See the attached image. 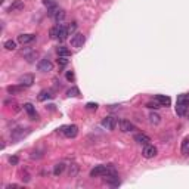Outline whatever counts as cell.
<instances>
[{
	"label": "cell",
	"mask_w": 189,
	"mask_h": 189,
	"mask_svg": "<svg viewBox=\"0 0 189 189\" xmlns=\"http://www.w3.org/2000/svg\"><path fill=\"white\" fill-rule=\"evenodd\" d=\"M115 171L111 166H96L94 169L90 170V177H101V176H107L109 173Z\"/></svg>",
	"instance_id": "cell-1"
},
{
	"label": "cell",
	"mask_w": 189,
	"mask_h": 189,
	"mask_svg": "<svg viewBox=\"0 0 189 189\" xmlns=\"http://www.w3.org/2000/svg\"><path fill=\"white\" fill-rule=\"evenodd\" d=\"M103 182L109 185V186H112V188H117L118 185H120V179H118V174L112 171V173H109V174L103 176Z\"/></svg>",
	"instance_id": "cell-2"
},
{
	"label": "cell",
	"mask_w": 189,
	"mask_h": 189,
	"mask_svg": "<svg viewBox=\"0 0 189 189\" xmlns=\"http://www.w3.org/2000/svg\"><path fill=\"white\" fill-rule=\"evenodd\" d=\"M84 41H86V36L81 33H75L73 37H71V46L75 47V49H78L84 44Z\"/></svg>",
	"instance_id": "cell-3"
},
{
	"label": "cell",
	"mask_w": 189,
	"mask_h": 189,
	"mask_svg": "<svg viewBox=\"0 0 189 189\" xmlns=\"http://www.w3.org/2000/svg\"><path fill=\"white\" fill-rule=\"evenodd\" d=\"M61 132L67 136V137L71 139V137H75V136H77V133H78V127L74 126V124H71V126H64V127H61Z\"/></svg>",
	"instance_id": "cell-4"
},
{
	"label": "cell",
	"mask_w": 189,
	"mask_h": 189,
	"mask_svg": "<svg viewBox=\"0 0 189 189\" xmlns=\"http://www.w3.org/2000/svg\"><path fill=\"white\" fill-rule=\"evenodd\" d=\"M117 124H118V121H117V118L115 117H105L103 120H102V127H105L107 130H114L115 127H117Z\"/></svg>",
	"instance_id": "cell-5"
},
{
	"label": "cell",
	"mask_w": 189,
	"mask_h": 189,
	"mask_svg": "<svg viewBox=\"0 0 189 189\" xmlns=\"http://www.w3.org/2000/svg\"><path fill=\"white\" fill-rule=\"evenodd\" d=\"M142 155L145 157V158H154V157L157 155V148L154 146V145H151V143H148V145H145L143 146V149H142Z\"/></svg>",
	"instance_id": "cell-6"
},
{
	"label": "cell",
	"mask_w": 189,
	"mask_h": 189,
	"mask_svg": "<svg viewBox=\"0 0 189 189\" xmlns=\"http://www.w3.org/2000/svg\"><path fill=\"white\" fill-rule=\"evenodd\" d=\"M52 68H53V64L49 61V59H41L37 64V69L41 71V73H49V71H52Z\"/></svg>",
	"instance_id": "cell-7"
},
{
	"label": "cell",
	"mask_w": 189,
	"mask_h": 189,
	"mask_svg": "<svg viewBox=\"0 0 189 189\" xmlns=\"http://www.w3.org/2000/svg\"><path fill=\"white\" fill-rule=\"evenodd\" d=\"M133 141L136 142V143H139V145H148L149 142H151V137H149L148 135H145V133H136L135 136H133Z\"/></svg>",
	"instance_id": "cell-8"
},
{
	"label": "cell",
	"mask_w": 189,
	"mask_h": 189,
	"mask_svg": "<svg viewBox=\"0 0 189 189\" xmlns=\"http://www.w3.org/2000/svg\"><path fill=\"white\" fill-rule=\"evenodd\" d=\"M118 127H120L121 132L127 133V132H133V130H135V124L130 123L128 120H120V121H118Z\"/></svg>",
	"instance_id": "cell-9"
},
{
	"label": "cell",
	"mask_w": 189,
	"mask_h": 189,
	"mask_svg": "<svg viewBox=\"0 0 189 189\" xmlns=\"http://www.w3.org/2000/svg\"><path fill=\"white\" fill-rule=\"evenodd\" d=\"M34 83V75L33 74H24L19 77V84H22L24 87H30Z\"/></svg>",
	"instance_id": "cell-10"
},
{
	"label": "cell",
	"mask_w": 189,
	"mask_h": 189,
	"mask_svg": "<svg viewBox=\"0 0 189 189\" xmlns=\"http://www.w3.org/2000/svg\"><path fill=\"white\" fill-rule=\"evenodd\" d=\"M24 109H25V112L28 114V117L31 120H39V115L36 112V108H34L33 103H24Z\"/></svg>",
	"instance_id": "cell-11"
},
{
	"label": "cell",
	"mask_w": 189,
	"mask_h": 189,
	"mask_svg": "<svg viewBox=\"0 0 189 189\" xmlns=\"http://www.w3.org/2000/svg\"><path fill=\"white\" fill-rule=\"evenodd\" d=\"M22 9H24V2H22V0H15L14 3L7 7V12H9V14L14 12L15 14V12H21Z\"/></svg>",
	"instance_id": "cell-12"
},
{
	"label": "cell",
	"mask_w": 189,
	"mask_h": 189,
	"mask_svg": "<svg viewBox=\"0 0 189 189\" xmlns=\"http://www.w3.org/2000/svg\"><path fill=\"white\" fill-rule=\"evenodd\" d=\"M34 40H36V36L34 34H21V36H18V41H19L21 44H30Z\"/></svg>",
	"instance_id": "cell-13"
},
{
	"label": "cell",
	"mask_w": 189,
	"mask_h": 189,
	"mask_svg": "<svg viewBox=\"0 0 189 189\" xmlns=\"http://www.w3.org/2000/svg\"><path fill=\"white\" fill-rule=\"evenodd\" d=\"M155 101L161 105V107H169L170 103H171V99H170V96H166V94H157L155 96Z\"/></svg>",
	"instance_id": "cell-14"
},
{
	"label": "cell",
	"mask_w": 189,
	"mask_h": 189,
	"mask_svg": "<svg viewBox=\"0 0 189 189\" xmlns=\"http://www.w3.org/2000/svg\"><path fill=\"white\" fill-rule=\"evenodd\" d=\"M6 90L9 94H18L24 90V86H22V84H18V86H7Z\"/></svg>",
	"instance_id": "cell-15"
},
{
	"label": "cell",
	"mask_w": 189,
	"mask_h": 189,
	"mask_svg": "<svg viewBox=\"0 0 189 189\" xmlns=\"http://www.w3.org/2000/svg\"><path fill=\"white\" fill-rule=\"evenodd\" d=\"M180 152L182 155H188L189 154V137H185L182 141V145H180Z\"/></svg>",
	"instance_id": "cell-16"
},
{
	"label": "cell",
	"mask_w": 189,
	"mask_h": 189,
	"mask_svg": "<svg viewBox=\"0 0 189 189\" xmlns=\"http://www.w3.org/2000/svg\"><path fill=\"white\" fill-rule=\"evenodd\" d=\"M188 108H189L188 105H183V103H176V112H177V115H180V117L186 115Z\"/></svg>",
	"instance_id": "cell-17"
},
{
	"label": "cell",
	"mask_w": 189,
	"mask_h": 189,
	"mask_svg": "<svg viewBox=\"0 0 189 189\" xmlns=\"http://www.w3.org/2000/svg\"><path fill=\"white\" fill-rule=\"evenodd\" d=\"M56 52H58V56H64V58H68V56H71V50H69L68 47L59 46Z\"/></svg>",
	"instance_id": "cell-18"
},
{
	"label": "cell",
	"mask_w": 189,
	"mask_h": 189,
	"mask_svg": "<svg viewBox=\"0 0 189 189\" xmlns=\"http://www.w3.org/2000/svg\"><path fill=\"white\" fill-rule=\"evenodd\" d=\"M64 170H65V164H64V162H58V164L53 167V174L55 176H61L62 173H64Z\"/></svg>",
	"instance_id": "cell-19"
},
{
	"label": "cell",
	"mask_w": 189,
	"mask_h": 189,
	"mask_svg": "<svg viewBox=\"0 0 189 189\" xmlns=\"http://www.w3.org/2000/svg\"><path fill=\"white\" fill-rule=\"evenodd\" d=\"M68 28H67V25H59V40H65L67 39V36H68Z\"/></svg>",
	"instance_id": "cell-20"
},
{
	"label": "cell",
	"mask_w": 189,
	"mask_h": 189,
	"mask_svg": "<svg viewBox=\"0 0 189 189\" xmlns=\"http://www.w3.org/2000/svg\"><path fill=\"white\" fill-rule=\"evenodd\" d=\"M149 121H151V124H160L161 123V117L157 114V112H151L149 114Z\"/></svg>",
	"instance_id": "cell-21"
},
{
	"label": "cell",
	"mask_w": 189,
	"mask_h": 189,
	"mask_svg": "<svg viewBox=\"0 0 189 189\" xmlns=\"http://www.w3.org/2000/svg\"><path fill=\"white\" fill-rule=\"evenodd\" d=\"M177 103H183V105H188L189 107V93L179 94L177 96Z\"/></svg>",
	"instance_id": "cell-22"
},
{
	"label": "cell",
	"mask_w": 189,
	"mask_h": 189,
	"mask_svg": "<svg viewBox=\"0 0 189 189\" xmlns=\"http://www.w3.org/2000/svg\"><path fill=\"white\" fill-rule=\"evenodd\" d=\"M3 47L6 49V50H15L16 49V43L14 40H6L3 43Z\"/></svg>",
	"instance_id": "cell-23"
},
{
	"label": "cell",
	"mask_w": 189,
	"mask_h": 189,
	"mask_svg": "<svg viewBox=\"0 0 189 189\" xmlns=\"http://www.w3.org/2000/svg\"><path fill=\"white\" fill-rule=\"evenodd\" d=\"M49 36H50V39H58V37H59V25H56V27L50 28V31H49Z\"/></svg>",
	"instance_id": "cell-24"
},
{
	"label": "cell",
	"mask_w": 189,
	"mask_h": 189,
	"mask_svg": "<svg viewBox=\"0 0 189 189\" xmlns=\"http://www.w3.org/2000/svg\"><path fill=\"white\" fill-rule=\"evenodd\" d=\"M53 94H50V92H47V90H41L40 94H39V101H46V99H49V98H52Z\"/></svg>",
	"instance_id": "cell-25"
},
{
	"label": "cell",
	"mask_w": 189,
	"mask_h": 189,
	"mask_svg": "<svg viewBox=\"0 0 189 189\" xmlns=\"http://www.w3.org/2000/svg\"><path fill=\"white\" fill-rule=\"evenodd\" d=\"M21 130H22V128H16V130L12 132V137H14V139H21V137H24V136H25V133H24V132H21Z\"/></svg>",
	"instance_id": "cell-26"
},
{
	"label": "cell",
	"mask_w": 189,
	"mask_h": 189,
	"mask_svg": "<svg viewBox=\"0 0 189 189\" xmlns=\"http://www.w3.org/2000/svg\"><path fill=\"white\" fill-rule=\"evenodd\" d=\"M67 94L69 96V98H75V96H78V94H80V90H78L77 87H71L67 92Z\"/></svg>",
	"instance_id": "cell-27"
},
{
	"label": "cell",
	"mask_w": 189,
	"mask_h": 189,
	"mask_svg": "<svg viewBox=\"0 0 189 189\" xmlns=\"http://www.w3.org/2000/svg\"><path fill=\"white\" fill-rule=\"evenodd\" d=\"M77 173H78V166L77 164H71L69 166V176L74 177V176H77Z\"/></svg>",
	"instance_id": "cell-28"
},
{
	"label": "cell",
	"mask_w": 189,
	"mask_h": 189,
	"mask_svg": "<svg viewBox=\"0 0 189 189\" xmlns=\"http://www.w3.org/2000/svg\"><path fill=\"white\" fill-rule=\"evenodd\" d=\"M64 18H65V10H62V9H59V12H58V14H56V15L53 16V19L56 21V22H59V21H62Z\"/></svg>",
	"instance_id": "cell-29"
},
{
	"label": "cell",
	"mask_w": 189,
	"mask_h": 189,
	"mask_svg": "<svg viewBox=\"0 0 189 189\" xmlns=\"http://www.w3.org/2000/svg\"><path fill=\"white\" fill-rule=\"evenodd\" d=\"M58 12H59V6H53V7H50V9H47V15H49L50 18H53Z\"/></svg>",
	"instance_id": "cell-30"
},
{
	"label": "cell",
	"mask_w": 189,
	"mask_h": 189,
	"mask_svg": "<svg viewBox=\"0 0 189 189\" xmlns=\"http://www.w3.org/2000/svg\"><path fill=\"white\" fill-rule=\"evenodd\" d=\"M43 5H44L47 9H50V7H53V6H58L55 0H43Z\"/></svg>",
	"instance_id": "cell-31"
},
{
	"label": "cell",
	"mask_w": 189,
	"mask_h": 189,
	"mask_svg": "<svg viewBox=\"0 0 189 189\" xmlns=\"http://www.w3.org/2000/svg\"><path fill=\"white\" fill-rule=\"evenodd\" d=\"M146 107H148V108H151V109H158V108H161V105H160V103H158V102H148V103H146Z\"/></svg>",
	"instance_id": "cell-32"
},
{
	"label": "cell",
	"mask_w": 189,
	"mask_h": 189,
	"mask_svg": "<svg viewBox=\"0 0 189 189\" xmlns=\"http://www.w3.org/2000/svg\"><path fill=\"white\" fill-rule=\"evenodd\" d=\"M86 108L90 109V111H96V109H98V103H93V102H89L87 105H86Z\"/></svg>",
	"instance_id": "cell-33"
},
{
	"label": "cell",
	"mask_w": 189,
	"mask_h": 189,
	"mask_svg": "<svg viewBox=\"0 0 189 189\" xmlns=\"http://www.w3.org/2000/svg\"><path fill=\"white\" fill-rule=\"evenodd\" d=\"M67 28H68V33L73 34V33L75 31V30H77V24H75V22H73L71 25H67Z\"/></svg>",
	"instance_id": "cell-34"
},
{
	"label": "cell",
	"mask_w": 189,
	"mask_h": 189,
	"mask_svg": "<svg viewBox=\"0 0 189 189\" xmlns=\"http://www.w3.org/2000/svg\"><path fill=\"white\" fill-rule=\"evenodd\" d=\"M58 64L61 65V67H65L68 64V59L67 58H64V56H59V59H58Z\"/></svg>",
	"instance_id": "cell-35"
},
{
	"label": "cell",
	"mask_w": 189,
	"mask_h": 189,
	"mask_svg": "<svg viewBox=\"0 0 189 189\" xmlns=\"http://www.w3.org/2000/svg\"><path fill=\"white\" fill-rule=\"evenodd\" d=\"M67 80L74 81V73H73V71H68L67 73Z\"/></svg>",
	"instance_id": "cell-36"
},
{
	"label": "cell",
	"mask_w": 189,
	"mask_h": 189,
	"mask_svg": "<svg viewBox=\"0 0 189 189\" xmlns=\"http://www.w3.org/2000/svg\"><path fill=\"white\" fill-rule=\"evenodd\" d=\"M9 162L14 164V166H16V164H18V157H10V158H9Z\"/></svg>",
	"instance_id": "cell-37"
},
{
	"label": "cell",
	"mask_w": 189,
	"mask_h": 189,
	"mask_svg": "<svg viewBox=\"0 0 189 189\" xmlns=\"http://www.w3.org/2000/svg\"><path fill=\"white\" fill-rule=\"evenodd\" d=\"M3 2H5V0H0V3H3Z\"/></svg>",
	"instance_id": "cell-38"
}]
</instances>
